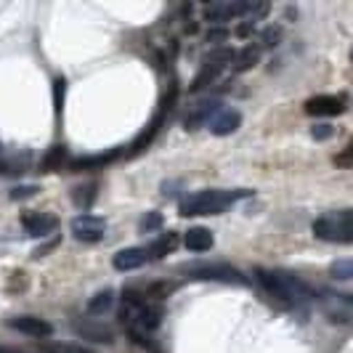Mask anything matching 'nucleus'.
Here are the masks:
<instances>
[{
	"instance_id": "9b49d317",
	"label": "nucleus",
	"mask_w": 353,
	"mask_h": 353,
	"mask_svg": "<svg viewBox=\"0 0 353 353\" xmlns=\"http://www.w3.org/2000/svg\"><path fill=\"white\" fill-rule=\"evenodd\" d=\"M345 106L337 96H314L305 101V114L311 117H337Z\"/></svg>"
},
{
	"instance_id": "f8f14e48",
	"label": "nucleus",
	"mask_w": 353,
	"mask_h": 353,
	"mask_svg": "<svg viewBox=\"0 0 353 353\" xmlns=\"http://www.w3.org/2000/svg\"><path fill=\"white\" fill-rule=\"evenodd\" d=\"M239 125H242V114L236 109H221L210 120V130L212 136H229Z\"/></svg>"
},
{
	"instance_id": "5701e85b",
	"label": "nucleus",
	"mask_w": 353,
	"mask_h": 353,
	"mask_svg": "<svg viewBox=\"0 0 353 353\" xmlns=\"http://www.w3.org/2000/svg\"><path fill=\"white\" fill-rule=\"evenodd\" d=\"M72 199H74V205H80L83 210H88L90 205H93V199H96V183L77 186V189L72 192Z\"/></svg>"
},
{
	"instance_id": "393cba45",
	"label": "nucleus",
	"mask_w": 353,
	"mask_h": 353,
	"mask_svg": "<svg viewBox=\"0 0 353 353\" xmlns=\"http://www.w3.org/2000/svg\"><path fill=\"white\" fill-rule=\"evenodd\" d=\"M64 96H67V80L56 77L53 80V109H56V114L64 112Z\"/></svg>"
},
{
	"instance_id": "0eeeda50",
	"label": "nucleus",
	"mask_w": 353,
	"mask_h": 353,
	"mask_svg": "<svg viewBox=\"0 0 353 353\" xmlns=\"http://www.w3.org/2000/svg\"><path fill=\"white\" fill-rule=\"evenodd\" d=\"M72 236L77 239V242H85V245H96V242H101L104 239V231H106V221L104 218H99V215H77V218H72Z\"/></svg>"
},
{
	"instance_id": "f03ea898",
	"label": "nucleus",
	"mask_w": 353,
	"mask_h": 353,
	"mask_svg": "<svg viewBox=\"0 0 353 353\" xmlns=\"http://www.w3.org/2000/svg\"><path fill=\"white\" fill-rule=\"evenodd\" d=\"M252 192L250 189H210V192H196L189 194L181 202V218H192V215H218V212L229 210L234 202L245 199Z\"/></svg>"
},
{
	"instance_id": "4468645a",
	"label": "nucleus",
	"mask_w": 353,
	"mask_h": 353,
	"mask_svg": "<svg viewBox=\"0 0 353 353\" xmlns=\"http://www.w3.org/2000/svg\"><path fill=\"white\" fill-rule=\"evenodd\" d=\"M146 263V250L143 248H125L120 252H114L112 265L117 271H133V268H141Z\"/></svg>"
},
{
	"instance_id": "2eb2a0df",
	"label": "nucleus",
	"mask_w": 353,
	"mask_h": 353,
	"mask_svg": "<svg viewBox=\"0 0 353 353\" xmlns=\"http://www.w3.org/2000/svg\"><path fill=\"white\" fill-rule=\"evenodd\" d=\"M123 157V149H109L101 154H88V157H77L72 159V170H93V168H104L109 162Z\"/></svg>"
},
{
	"instance_id": "6ab92c4d",
	"label": "nucleus",
	"mask_w": 353,
	"mask_h": 353,
	"mask_svg": "<svg viewBox=\"0 0 353 353\" xmlns=\"http://www.w3.org/2000/svg\"><path fill=\"white\" fill-rule=\"evenodd\" d=\"M64 162H67V146L64 143H56L51 146L48 152H46V157H43V170H59V168H64Z\"/></svg>"
},
{
	"instance_id": "9d476101",
	"label": "nucleus",
	"mask_w": 353,
	"mask_h": 353,
	"mask_svg": "<svg viewBox=\"0 0 353 353\" xmlns=\"http://www.w3.org/2000/svg\"><path fill=\"white\" fill-rule=\"evenodd\" d=\"M11 330H17L21 335H30V337H51L53 335V327L40 316H17V319H8L6 321Z\"/></svg>"
},
{
	"instance_id": "aec40b11",
	"label": "nucleus",
	"mask_w": 353,
	"mask_h": 353,
	"mask_svg": "<svg viewBox=\"0 0 353 353\" xmlns=\"http://www.w3.org/2000/svg\"><path fill=\"white\" fill-rule=\"evenodd\" d=\"M40 351L43 353H93L83 345H74V343H59V340H46L40 343Z\"/></svg>"
},
{
	"instance_id": "c756f323",
	"label": "nucleus",
	"mask_w": 353,
	"mask_h": 353,
	"mask_svg": "<svg viewBox=\"0 0 353 353\" xmlns=\"http://www.w3.org/2000/svg\"><path fill=\"white\" fill-rule=\"evenodd\" d=\"M37 194V186H32V183H27V186H17V189H11V199L14 202H19V199H27V196H35Z\"/></svg>"
},
{
	"instance_id": "a211bd4d",
	"label": "nucleus",
	"mask_w": 353,
	"mask_h": 353,
	"mask_svg": "<svg viewBox=\"0 0 353 353\" xmlns=\"http://www.w3.org/2000/svg\"><path fill=\"white\" fill-rule=\"evenodd\" d=\"M258 59H261V46H245L239 53H234V64H231V70L234 72H245L250 67H255L258 64Z\"/></svg>"
},
{
	"instance_id": "20e7f679",
	"label": "nucleus",
	"mask_w": 353,
	"mask_h": 353,
	"mask_svg": "<svg viewBox=\"0 0 353 353\" xmlns=\"http://www.w3.org/2000/svg\"><path fill=\"white\" fill-rule=\"evenodd\" d=\"M176 101H178V83H170V85H168V93H165V99L159 101V109L154 112V117L149 120V125H146V130H143L136 141L130 143L128 152H123V157H136V154H141L143 149L152 143V139L159 133V128H162V123L168 120V114L173 112Z\"/></svg>"
},
{
	"instance_id": "f704fd0d",
	"label": "nucleus",
	"mask_w": 353,
	"mask_h": 353,
	"mask_svg": "<svg viewBox=\"0 0 353 353\" xmlns=\"http://www.w3.org/2000/svg\"><path fill=\"white\" fill-rule=\"evenodd\" d=\"M223 37H229L226 30H212V32H208V40H223Z\"/></svg>"
},
{
	"instance_id": "7ed1b4c3",
	"label": "nucleus",
	"mask_w": 353,
	"mask_h": 353,
	"mask_svg": "<svg viewBox=\"0 0 353 353\" xmlns=\"http://www.w3.org/2000/svg\"><path fill=\"white\" fill-rule=\"evenodd\" d=\"M314 234L324 242H335V245H351L353 239V212L348 208L335 212L321 215L314 221Z\"/></svg>"
},
{
	"instance_id": "cd10ccee",
	"label": "nucleus",
	"mask_w": 353,
	"mask_h": 353,
	"mask_svg": "<svg viewBox=\"0 0 353 353\" xmlns=\"http://www.w3.org/2000/svg\"><path fill=\"white\" fill-rule=\"evenodd\" d=\"M351 274H353V263L348 258L332 263V276H335V279H351Z\"/></svg>"
},
{
	"instance_id": "72a5a7b5",
	"label": "nucleus",
	"mask_w": 353,
	"mask_h": 353,
	"mask_svg": "<svg viewBox=\"0 0 353 353\" xmlns=\"http://www.w3.org/2000/svg\"><path fill=\"white\" fill-rule=\"evenodd\" d=\"M236 35H239V37H250V35H252V21H242V24L236 27Z\"/></svg>"
},
{
	"instance_id": "a878e982",
	"label": "nucleus",
	"mask_w": 353,
	"mask_h": 353,
	"mask_svg": "<svg viewBox=\"0 0 353 353\" xmlns=\"http://www.w3.org/2000/svg\"><path fill=\"white\" fill-rule=\"evenodd\" d=\"M162 226H165V218H162V212H157V210L146 212L141 218V231H159Z\"/></svg>"
},
{
	"instance_id": "bb28decb",
	"label": "nucleus",
	"mask_w": 353,
	"mask_h": 353,
	"mask_svg": "<svg viewBox=\"0 0 353 353\" xmlns=\"http://www.w3.org/2000/svg\"><path fill=\"white\" fill-rule=\"evenodd\" d=\"M128 335H130V340H133L136 345H141L143 351H149V353H162V351H159V345H157V343H154V340H152L149 335H143V332H128Z\"/></svg>"
},
{
	"instance_id": "39448f33",
	"label": "nucleus",
	"mask_w": 353,
	"mask_h": 353,
	"mask_svg": "<svg viewBox=\"0 0 353 353\" xmlns=\"http://www.w3.org/2000/svg\"><path fill=\"white\" fill-rule=\"evenodd\" d=\"M183 276L186 279H199V282H223L245 287L248 276L229 263H189L183 265Z\"/></svg>"
},
{
	"instance_id": "c9c22d12",
	"label": "nucleus",
	"mask_w": 353,
	"mask_h": 353,
	"mask_svg": "<svg viewBox=\"0 0 353 353\" xmlns=\"http://www.w3.org/2000/svg\"><path fill=\"white\" fill-rule=\"evenodd\" d=\"M0 353H27V351H17V348H3V345H0Z\"/></svg>"
},
{
	"instance_id": "6e6552de",
	"label": "nucleus",
	"mask_w": 353,
	"mask_h": 353,
	"mask_svg": "<svg viewBox=\"0 0 353 353\" xmlns=\"http://www.w3.org/2000/svg\"><path fill=\"white\" fill-rule=\"evenodd\" d=\"M321 305H324V314L332 321H343V324L351 321V295L348 292H321Z\"/></svg>"
},
{
	"instance_id": "c85d7f7f",
	"label": "nucleus",
	"mask_w": 353,
	"mask_h": 353,
	"mask_svg": "<svg viewBox=\"0 0 353 353\" xmlns=\"http://www.w3.org/2000/svg\"><path fill=\"white\" fill-rule=\"evenodd\" d=\"M263 46L265 48H271V46H276V43H279V37H282V27H276V24H274V27H268V30H263Z\"/></svg>"
},
{
	"instance_id": "f257e3e1",
	"label": "nucleus",
	"mask_w": 353,
	"mask_h": 353,
	"mask_svg": "<svg viewBox=\"0 0 353 353\" xmlns=\"http://www.w3.org/2000/svg\"><path fill=\"white\" fill-rule=\"evenodd\" d=\"M255 279L261 282L268 295H274L284 305H301L314 298V290L298 279L290 271H268V268H255Z\"/></svg>"
},
{
	"instance_id": "f3484780",
	"label": "nucleus",
	"mask_w": 353,
	"mask_h": 353,
	"mask_svg": "<svg viewBox=\"0 0 353 353\" xmlns=\"http://www.w3.org/2000/svg\"><path fill=\"white\" fill-rule=\"evenodd\" d=\"M183 248L192 250V252H205V250L212 248V234L210 229H202V226H194L183 234Z\"/></svg>"
},
{
	"instance_id": "4be33fe9",
	"label": "nucleus",
	"mask_w": 353,
	"mask_h": 353,
	"mask_svg": "<svg viewBox=\"0 0 353 353\" xmlns=\"http://www.w3.org/2000/svg\"><path fill=\"white\" fill-rule=\"evenodd\" d=\"M74 330H77L80 335H85L88 340H96V343H112V340H114L106 327H88V324H80V321H77Z\"/></svg>"
},
{
	"instance_id": "423d86ee",
	"label": "nucleus",
	"mask_w": 353,
	"mask_h": 353,
	"mask_svg": "<svg viewBox=\"0 0 353 353\" xmlns=\"http://www.w3.org/2000/svg\"><path fill=\"white\" fill-rule=\"evenodd\" d=\"M231 59H234V51H231V48H221V51L210 53V56L205 59V67L196 72V77L192 80V85H189V93H199V90L208 88L212 80H215L221 72L229 67Z\"/></svg>"
},
{
	"instance_id": "7c9ffc66",
	"label": "nucleus",
	"mask_w": 353,
	"mask_h": 353,
	"mask_svg": "<svg viewBox=\"0 0 353 353\" xmlns=\"http://www.w3.org/2000/svg\"><path fill=\"white\" fill-rule=\"evenodd\" d=\"M351 162H353V149H351V146H345V149H343V152L335 157V168L348 170V168H351Z\"/></svg>"
},
{
	"instance_id": "1a4fd4ad",
	"label": "nucleus",
	"mask_w": 353,
	"mask_h": 353,
	"mask_svg": "<svg viewBox=\"0 0 353 353\" xmlns=\"http://www.w3.org/2000/svg\"><path fill=\"white\" fill-rule=\"evenodd\" d=\"M21 226L30 236H48L59 229V218L53 212H24Z\"/></svg>"
},
{
	"instance_id": "412c9836",
	"label": "nucleus",
	"mask_w": 353,
	"mask_h": 353,
	"mask_svg": "<svg viewBox=\"0 0 353 353\" xmlns=\"http://www.w3.org/2000/svg\"><path fill=\"white\" fill-rule=\"evenodd\" d=\"M112 303H114V292H112V290H104V292H99L96 298L88 301V311L93 316H99V314H106V311L112 308Z\"/></svg>"
},
{
	"instance_id": "dca6fc26",
	"label": "nucleus",
	"mask_w": 353,
	"mask_h": 353,
	"mask_svg": "<svg viewBox=\"0 0 353 353\" xmlns=\"http://www.w3.org/2000/svg\"><path fill=\"white\" fill-rule=\"evenodd\" d=\"M176 245H178L176 231H165L162 236H157V239L149 245V250H146V261H162V258H168V255L176 250Z\"/></svg>"
},
{
	"instance_id": "2f4dec72",
	"label": "nucleus",
	"mask_w": 353,
	"mask_h": 353,
	"mask_svg": "<svg viewBox=\"0 0 353 353\" xmlns=\"http://www.w3.org/2000/svg\"><path fill=\"white\" fill-rule=\"evenodd\" d=\"M311 133H314V139L324 141V139H330V136L335 133V125H314V128H311Z\"/></svg>"
},
{
	"instance_id": "b1692460",
	"label": "nucleus",
	"mask_w": 353,
	"mask_h": 353,
	"mask_svg": "<svg viewBox=\"0 0 353 353\" xmlns=\"http://www.w3.org/2000/svg\"><path fill=\"white\" fill-rule=\"evenodd\" d=\"M173 290H176V282H154V284H149L146 298H149V301H165Z\"/></svg>"
},
{
	"instance_id": "473e14b6",
	"label": "nucleus",
	"mask_w": 353,
	"mask_h": 353,
	"mask_svg": "<svg viewBox=\"0 0 353 353\" xmlns=\"http://www.w3.org/2000/svg\"><path fill=\"white\" fill-rule=\"evenodd\" d=\"M61 245V236H56V239H51L48 245H43V248H37V252H35V258H43V255H48L53 248H59Z\"/></svg>"
},
{
	"instance_id": "ddd939ff",
	"label": "nucleus",
	"mask_w": 353,
	"mask_h": 353,
	"mask_svg": "<svg viewBox=\"0 0 353 353\" xmlns=\"http://www.w3.org/2000/svg\"><path fill=\"white\" fill-rule=\"evenodd\" d=\"M215 112H221V101H202V104L194 106V109L186 114L183 128H186V130H196V128L208 125V120H212Z\"/></svg>"
}]
</instances>
